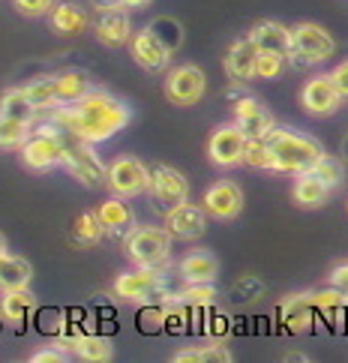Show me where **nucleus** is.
<instances>
[{
  "label": "nucleus",
  "mask_w": 348,
  "mask_h": 363,
  "mask_svg": "<svg viewBox=\"0 0 348 363\" xmlns=\"http://www.w3.org/2000/svg\"><path fill=\"white\" fill-rule=\"evenodd\" d=\"M51 121H57L69 135L87 141V145H99V141L118 135L133 121V111L123 99L106 94V90H90L79 102L51 108Z\"/></svg>",
  "instance_id": "nucleus-1"
},
{
  "label": "nucleus",
  "mask_w": 348,
  "mask_h": 363,
  "mask_svg": "<svg viewBox=\"0 0 348 363\" xmlns=\"http://www.w3.org/2000/svg\"><path fill=\"white\" fill-rule=\"evenodd\" d=\"M267 153H270V172H286V174H306L321 157L325 147L315 138L303 133H291V129L274 126L264 135Z\"/></svg>",
  "instance_id": "nucleus-2"
},
{
  "label": "nucleus",
  "mask_w": 348,
  "mask_h": 363,
  "mask_svg": "<svg viewBox=\"0 0 348 363\" xmlns=\"http://www.w3.org/2000/svg\"><path fill=\"white\" fill-rule=\"evenodd\" d=\"M337 55V40L321 28V24L303 21L291 28V48H288V60L294 69H306L315 63H325Z\"/></svg>",
  "instance_id": "nucleus-3"
},
{
  "label": "nucleus",
  "mask_w": 348,
  "mask_h": 363,
  "mask_svg": "<svg viewBox=\"0 0 348 363\" xmlns=\"http://www.w3.org/2000/svg\"><path fill=\"white\" fill-rule=\"evenodd\" d=\"M63 147H67L63 150V168L69 172L72 180H79V184L87 186V189H99L102 184H106L108 168L102 165V160L96 157L87 141L63 133Z\"/></svg>",
  "instance_id": "nucleus-4"
},
{
  "label": "nucleus",
  "mask_w": 348,
  "mask_h": 363,
  "mask_svg": "<svg viewBox=\"0 0 348 363\" xmlns=\"http://www.w3.org/2000/svg\"><path fill=\"white\" fill-rule=\"evenodd\" d=\"M126 255L138 267H162L172 255V235L169 228L157 225H135L126 238Z\"/></svg>",
  "instance_id": "nucleus-5"
},
{
  "label": "nucleus",
  "mask_w": 348,
  "mask_h": 363,
  "mask_svg": "<svg viewBox=\"0 0 348 363\" xmlns=\"http://www.w3.org/2000/svg\"><path fill=\"white\" fill-rule=\"evenodd\" d=\"M114 294L130 303H153L157 297H165V277L162 267H138L114 279Z\"/></svg>",
  "instance_id": "nucleus-6"
},
{
  "label": "nucleus",
  "mask_w": 348,
  "mask_h": 363,
  "mask_svg": "<svg viewBox=\"0 0 348 363\" xmlns=\"http://www.w3.org/2000/svg\"><path fill=\"white\" fill-rule=\"evenodd\" d=\"M106 186L120 199H135L150 189V168L135 157H118L108 165Z\"/></svg>",
  "instance_id": "nucleus-7"
},
{
  "label": "nucleus",
  "mask_w": 348,
  "mask_h": 363,
  "mask_svg": "<svg viewBox=\"0 0 348 363\" xmlns=\"http://www.w3.org/2000/svg\"><path fill=\"white\" fill-rule=\"evenodd\" d=\"M247 141L249 138L243 135V129L237 123H223V126H216L208 138V157L219 168H235L243 162Z\"/></svg>",
  "instance_id": "nucleus-8"
},
{
  "label": "nucleus",
  "mask_w": 348,
  "mask_h": 363,
  "mask_svg": "<svg viewBox=\"0 0 348 363\" xmlns=\"http://www.w3.org/2000/svg\"><path fill=\"white\" fill-rule=\"evenodd\" d=\"M208 90V79L196 63H184V67H174L165 75V96L174 106H196Z\"/></svg>",
  "instance_id": "nucleus-9"
},
{
  "label": "nucleus",
  "mask_w": 348,
  "mask_h": 363,
  "mask_svg": "<svg viewBox=\"0 0 348 363\" xmlns=\"http://www.w3.org/2000/svg\"><path fill=\"white\" fill-rule=\"evenodd\" d=\"M345 96L339 94L337 82H333L330 72H321V75H313L303 90H301V106L306 114H313V118H327V114H333L339 108V102Z\"/></svg>",
  "instance_id": "nucleus-10"
},
{
  "label": "nucleus",
  "mask_w": 348,
  "mask_h": 363,
  "mask_svg": "<svg viewBox=\"0 0 348 363\" xmlns=\"http://www.w3.org/2000/svg\"><path fill=\"white\" fill-rule=\"evenodd\" d=\"M150 196L159 207L172 211L174 204L189 199V180L172 165H153L150 168Z\"/></svg>",
  "instance_id": "nucleus-11"
},
{
  "label": "nucleus",
  "mask_w": 348,
  "mask_h": 363,
  "mask_svg": "<svg viewBox=\"0 0 348 363\" xmlns=\"http://www.w3.org/2000/svg\"><path fill=\"white\" fill-rule=\"evenodd\" d=\"M165 228H169V235L177 240H196L204 235V228H208V211H204V204H192L186 199L165 213Z\"/></svg>",
  "instance_id": "nucleus-12"
},
{
  "label": "nucleus",
  "mask_w": 348,
  "mask_h": 363,
  "mask_svg": "<svg viewBox=\"0 0 348 363\" xmlns=\"http://www.w3.org/2000/svg\"><path fill=\"white\" fill-rule=\"evenodd\" d=\"M63 135H43L36 133L28 138V145L21 147V162L33 168V172H48L55 165H63Z\"/></svg>",
  "instance_id": "nucleus-13"
},
{
  "label": "nucleus",
  "mask_w": 348,
  "mask_h": 363,
  "mask_svg": "<svg viewBox=\"0 0 348 363\" xmlns=\"http://www.w3.org/2000/svg\"><path fill=\"white\" fill-rule=\"evenodd\" d=\"M204 211L213 219H235L243 211V189L235 184V180H216L213 186H208L204 192Z\"/></svg>",
  "instance_id": "nucleus-14"
},
{
  "label": "nucleus",
  "mask_w": 348,
  "mask_h": 363,
  "mask_svg": "<svg viewBox=\"0 0 348 363\" xmlns=\"http://www.w3.org/2000/svg\"><path fill=\"white\" fill-rule=\"evenodd\" d=\"M235 123L243 129L247 138H264L270 129L276 126L274 114L267 111V106L255 96H240L235 102Z\"/></svg>",
  "instance_id": "nucleus-15"
},
{
  "label": "nucleus",
  "mask_w": 348,
  "mask_h": 363,
  "mask_svg": "<svg viewBox=\"0 0 348 363\" xmlns=\"http://www.w3.org/2000/svg\"><path fill=\"white\" fill-rule=\"evenodd\" d=\"M133 57H135V63L141 69L162 72L172 63V48L165 45L150 28H145V30H138L133 36Z\"/></svg>",
  "instance_id": "nucleus-16"
},
{
  "label": "nucleus",
  "mask_w": 348,
  "mask_h": 363,
  "mask_svg": "<svg viewBox=\"0 0 348 363\" xmlns=\"http://www.w3.org/2000/svg\"><path fill=\"white\" fill-rule=\"evenodd\" d=\"M96 40L108 48H120L126 43H133V21L130 12L123 6L118 9H102V16L96 18Z\"/></svg>",
  "instance_id": "nucleus-17"
},
{
  "label": "nucleus",
  "mask_w": 348,
  "mask_h": 363,
  "mask_svg": "<svg viewBox=\"0 0 348 363\" xmlns=\"http://www.w3.org/2000/svg\"><path fill=\"white\" fill-rule=\"evenodd\" d=\"M255 63H259V45H255L249 36L231 43L228 55H225V75L235 84H247L249 79H255Z\"/></svg>",
  "instance_id": "nucleus-18"
},
{
  "label": "nucleus",
  "mask_w": 348,
  "mask_h": 363,
  "mask_svg": "<svg viewBox=\"0 0 348 363\" xmlns=\"http://www.w3.org/2000/svg\"><path fill=\"white\" fill-rule=\"evenodd\" d=\"M315 301L313 294H288L286 301L279 303V321L282 328L291 330V333H306L313 330L315 324Z\"/></svg>",
  "instance_id": "nucleus-19"
},
{
  "label": "nucleus",
  "mask_w": 348,
  "mask_h": 363,
  "mask_svg": "<svg viewBox=\"0 0 348 363\" xmlns=\"http://www.w3.org/2000/svg\"><path fill=\"white\" fill-rule=\"evenodd\" d=\"M96 213L102 219V225H106V235H111V238H130V231L135 228L133 207L120 196H111L108 201H102Z\"/></svg>",
  "instance_id": "nucleus-20"
},
{
  "label": "nucleus",
  "mask_w": 348,
  "mask_h": 363,
  "mask_svg": "<svg viewBox=\"0 0 348 363\" xmlns=\"http://www.w3.org/2000/svg\"><path fill=\"white\" fill-rule=\"evenodd\" d=\"M177 274L184 277V282H213L219 277V262L216 255L208 250H196L180 258Z\"/></svg>",
  "instance_id": "nucleus-21"
},
{
  "label": "nucleus",
  "mask_w": 348,
  "mask_h": 363,
  "mask_svg": "<svg viewBox=\"0 0 348 363\" xmlns=\"http://www.w3.org/2000/svg\"><path fill=\"white\" fill-rule=\"evenodd\" d=\"M249 40L259 45V51H279V55H288L291 48V28L279 21H259L249 30Z\"/></svg>",
  "instance_id": "nucleus-22"
},
{
  "label": "nucleus",
  "mask_w": 348,
  "mask_h": 363,
  "mask_svg": "<svg viewBox=\"0 0 348 363\" xmlns=\"http://www.w3.org/2000/svg\"><path fill=\"white\" fill-rule=\"evenodd\" d=\"M33 279V267L21 255H4L0 258V294L12 289H28Z\"/></svg>",
  "instance_id": "nucleus-23"
},
{
  "label": "nucleus",
  "mask_w": 348,
  "mask_h": 363,
  "mask_svg": "<svg viewBox=\"0 0 348 363\" xmlns=\"http://www.w3.org/2000/svg\"><path fill=\"white\" fill-rule=\"evenodd\" d=\"M165 297H172V301L184 303L186 309H192V313H201V309H211L216 303V289L213 282H186V289L180 291H169Z\"/></svg>",
  "instance_id": "nucleus-24"
},
{
  "label": "nucleus",
  "mask_w": 348,
  "mask_h": 363,
  "mask_svg": "<svg viewBox=\"0 0 348 363\" xmlns=\"http://www.w3.org/2000/svg\"><path fill=\"white\" fill-rule=\"evenodd\" d=\"M51 28L63 36H75L87 28V12L79 4H57L51 6Z\"/></svg>",
  "instance_id": "nucleus-25"
},
{
  "label": "nucleus",
  "mask_w": 348,
  "mask_h": 363,
  "mask_svg": "<svg viewBox=\"0 0 348 363\" xmlns=\"http://www.w3.org/2000/svg\"><path fill=\"white\" fill-rule=\"evenodd\" d=\"M55 87H57V96H60V106H67V102H79L82 96H87L90 90V79L87 72L82 69H67V72H57L55 75Z\"/></svg>",
  "instance_id": "nucleus-26"
},
{
  "label": "nucleus",
  "mask_w": 348,
  "mask_h": 363,
  "mask_svg": "<svg viewBox=\"0 0 348 363\" xmlns=\"http://www.w3.org/2000/svg\"><path fill=\"white\" fill-rule=\"evenodd\" d=\"M0 309H4L6 321L21 324L36 309V297L30 294V289H12V291H4V297H0Z\"/></svg>",
  "instance_id": "nucleus-27"
},
{
  "label": "nucleus",
  "mask_w": 348,
  "mask_h": 363,
  "mask_svg": "<svg viewBox=\"0 0 348 363\" xmlns=\"http://www.w3.org/2000/svg\"><path fill=\"white\" fill-rule=\"evenodd\" d=\"M0 114L12 121H21V123H33L36 121V106L28 99L24 87H12L0 96Z\"/></svg>",
  "instance_id": "nucleus-28"
},
{
  "label": "nucleus",
  "mask_w": 348,
  "mask_h": 363,
  "mask_svg": "<svg viewBox=\"0 0 348 363\" xmlns=\"http://www.w3.org/2000/svg\"><path fill=\"white\" fill-rule=\"evenodd\" d=\"M291 196H294V201H298L301 207H321L330 199V186L321 184L315 174H298Z\"/></svg>",
  "instance_id": "nucleus-29"
},
{
  "label": "nucleus",
  "mask_w": 348,
  "mask_h": 363,
  "mask_svg": "<svg viewBox=\"0 0 348 363\" xmlns=\"http://www.w3.org/2000/svg\"><path fill=\"white\" fill-rule=\"evenodd\" d=\"M24 94L36 106V111H51L60 106V96H57V87H55V75H43V79H33L24 84Z\"/></svg>",
  "instance_id": "nucleus-30"
},
{
  "label": "nucleus",
  "mask_w": 348,
  "mask_h": 363,
  "mask_svg": "<svg viewBox=\"0 0 348 363\" xmlns=\"http://www.w3.org/2000/svg\"><path fill=\"white\" fill-rule=\"evenodd\" d=\"M174 363H204V360H213V363H228L231 360V352L228 348L213 340L208 345H192V348H180V352L172 357Z\"/></svg>",
  "instance_id": "nucleus-31"
},
{
  "label": "nucleus",
  "mask_w": 348,
  "mask_h": 363,
  "mask_svg": "<svg viewBox=\"0 0 348 363\" xmlns=\"http://www.w3.org/2000/svg\"><path fill=\"white\" fill-rule=\"evenodd\" d=\"M102 238H106V225H102V219L96 211H87L75 219L72 225V240L79 246H96Z\"/></svg>",
  "instance_id": "nucleus-32"
},
{
  "label": "nucleus",
  "mask_w": 348,
  "mask_h": 363,
  "mask_svg": "<svg viewBox=\"0 0 348 363\" xmlns=\"http://www.w3.org/2000/svg\"><path fill=\"white\" fill-rule=\"evenodd\" d=\"M75 354L82 360H90V363H106L114 357V345L108 336H99V333H84L79 345H75Z\"/></svg>",
  "instance_id": "nucleus-33"
},
{
  "label": "nucleus",
  "mask_w": 348,
  "mask_h": 363,
  "mask_svg": "<svg viewBox=\"0 0 348 363\" xmlns=\"http://www.w3.org/2000/svg\"><path fill=\"white\" fill-rule=\"evenodd\" d=\"M313 301H315L318 318H325L327 324H333V321H339L342 309L348 303V297L339 289H333V285H330V289H325V291H313Z\"/></svg>",
  "instance_id": "nucleus-34"
},
{
  "label": "nucleus",
  "mask_w": 348,
  "mask_h": 363,
  "mask_svg": "<svg viewBox=\"0 0 348 363\" xmlns=\"http://www.w3.org/2000/svg\"><path fill=\"white\" fill-rule=\"evenodd\" d=\"M33 135V123H21L0 114V150H21L28 145V138Z\"/></svg>",
  "instance_id": "nucleus-35"
},
{
  "label": "nucleus",
  "mask_w": 348,
  "mask_h": 363,
  "mask_svg": "<svg viewBox=\"0 0 348 363\" xmlns=\"http://www.w3.org/2000/svg\"><path fill=\"white\" fill-rule=\"evenodd\" d=\"M306 174H315L321 184H327L330 189H337L342 180H345V165L337 160V157H330V153H325V157H321L313 168H309Z\"/></svg>",
  "instance_id": "nucleus-36"
},
{
  "label": "nucleus",
  "mask_w": 348,
  "mask_h": 363,
  "mask_svg": "<svg viewBox=\"0 0 348 363\" xmlns=\"http://www.w3.org/2000/svg\"><path fill=\"white\" fill-rule=\"evenodd\" d=\"M288 63V55H279V51H259V63H255V79H279L282 69Z\"/></svg>",
  "instance_id": "nucleus-37"
},
{
  "label": "nucleus",
  "mask_w": 348,
  "mask_h": 363,
  "mask_svg": "<svg viewBox=\"0 0 348 363\" xmlns=\"http://www.w3.org/2000/svg\"><path fill=\"white\" fill-rule=\"evenodd\" d=\"M147 28L153 30V33H157L159 36V40L165 43V45H169L172 51H177L180 48V43H184V30H180V24L174 21V18H157V21H150L147 24Z\"/></svg>",
  "instance_id": "nucleus-38"
},
{
  "label": "nucleus",
  "mask_w": 348,
  "mask_h": 363,
  "mask_svg": "<svg viewBox=\"0 0 348 363\" xmlns=\"http://www.w3.org/2000/svg\"><path fill=\"white\" fill-rule=\"evenodd\" d=\"M84 336L82 330V321H75V318H63L57 324V333H55V342L60 348H69V352H75V345H79V340Z\"/></svg>",
  "instance_id": "nucleus-39"
},
{
  "label": "nucleus",
  "mask_w": 348,
  "mask_h": 363,
  "mask_svg": "<svg viewBox=\"0 0 348 363\" xmlns=\"http://www.w3.org/2000/svg\"><path fill=\"white\" fill-rule=\"evenodd\" d=\"M243 162L252 165V168H270L267 141L264 138H249L247 141V153H243Z\"/></svg>",
  "instance_id": "nucleus-40"
},
{
  "label": "nucleus",
  "mask_w": 348,
  "mask_h": 363,
  "mask_svg": "<svg viewBox=\"0 0 348 363\" xmlns=\"http://www.w3.org/2000/svg\"><path fill=\"white\" fill-rule=\"evenodd\" d=\"M51 4H55V0H16V9L28 18H40L51 9Z\"/></svg>",
  "instance_id": "nucleus-41"
},
{
  "label": "nucleus",
  "mask_w": 348,
  "mask_h": 363,
  "mask_svg": "<svg viewBox=\"0 0 348 363\" xmlns=\"http://www.w3.org/2000/svg\"><path fill=\"white\" fill-rule=\"evenodd\" d=\"M327 285H333V289H339L345 297H348V262H339L337 267L327 274Z\"/></svg>",
  "instance_id": "nucleus-42"
},
{
  "label": "nucleus",
  "mask_w": 348,
  "mask_h": 363,
  "mask_svg": "<svg viewBox=\"0 0 348 363\" xmlns=\"http://www.w3.org/2000/svg\"><path fill=\"white\" fill-rule=\"evenodd\" d=\"M33 363H63L67 360V352L57 345V348H40V352H33L30 354Z\"/></svg>",
  "instance_id": "nucleus-43"
},
{
  "label": "nucleus",
  "mask_w": 348,
  "mask_h": 363,
  "mask_svg": "<svg viewBox=\"0 0 348 363\" xmlns=\"http://www.w3.org/2000/svg\"><path fill=\"white\" fill-rule=\"evenodd\" d=\"M330 75H333V82H337V87H339V94H342V96L348 99V60H342V63H339V67H337V69H333Z\"/></svg>",
  "instance_id": "nucleus-44"
},
{
  "label": "nucleus",
  "mask_w": 348,
  "mask_h": 363,
  "mask_svg": "<svg viewBox=\"0 0 348 363\" xmlns=\"http://www.w3.org/2000/svg\"><path fill=\"white\" fill-rule=\"evenodd\" d=\"M208 330H211V336H223L228 330V318L225 315H213L211 324H208Z\"/></svg>",
  "instance_id": "nucleus-45"
},
{
  "label": "nucleus",
  "mask_w": 348,
  "mask_h": 363,
  "mask_svg": "<svg viewBox=\"0 0 348 363\" xmlns=\"http://www.w3.org/2000/svg\"><path fill=\"white\" fill-rule=\"evenodd\" d=\"M94 6L96 9H118V6H123V0H94Z\"/></svg>",
  "instance_id": "nucleus-46"
},
{
  "label": "nucleus",
  "mask_w": 348,
  "mask_h": 363,
  "mask_svg": "<svg viewBox=\"0 0 348 363\" xmlns=\"http://www.w3.org/2000/svg\"><path fill=\"white\" fill-rule=\"evenodd\" d=\"M147 4H153V0H123L126 9H141V6H147Z\"/></svg>",
  "instance_id": "nucleus-47"
},
{
  "label": "nucleus",
  "mask_w": 348,
  "mask_h": 363,
  "mask_svg": "<svg viewBox=\"0 0 348 363\" xmlns=\"http://www.w3.org/2000/svg\"><path fill=\"white\" fill-rule=\"evenodd\" d=\"M4 255H9V252H6V238L0 235V258H4Z\"/></svg>",
  "instance_id": "nucleus-48"
},
{
  "label": "nucleus",
  "mask_w": 348,
  "mask_h": 363,
  "mask_svg": "<svg viewBox=\"0 0 348 363\" xmlns=\"http://www.w3.org/2000/svg\"><path fill=\"white\" fill-rule=\"evenodd\" d=\"M342 150H345V157H348V138L342 141Z\"/></svg>",
  "instance_id": "nucleus-49"
}]
</instances>
